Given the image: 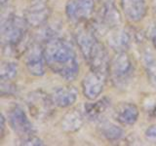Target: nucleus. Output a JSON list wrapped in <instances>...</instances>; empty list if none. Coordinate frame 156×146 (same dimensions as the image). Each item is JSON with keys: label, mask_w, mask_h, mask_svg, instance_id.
Returning <instances> with one entry per match:
<instances>
[{"label": "nucleus", "mask_w": 156, "mask_h": 146, "mask_svg": "<svg viewBox=\"0 0 156 146\" xmlns=\"http://www.w3.org/2000/svg\"><path fill=\"white\" fill-rule=\"evenodd\" d=\"M20 144L22 145H43V141L37 137L34 134H30V135H27V136H23V137H21L20 139Z\"/></svg>", "instance_id": "obj_23"}, {"label": "nucleus", "mask_w": 156, "mask_h": 146, "mask_svg": "<svg viewBox=\"0 0 156 146\" xmlns=\"http://www.w3.org/2000/svg\"><path fill=\"white\" fill-rule=\"evenodd\" d=\"M27 26L24 18H21L13 13L3 15L0 26L3 46L11 51L17 50L26 41Z\"/></svg>", "instance_id": "obj_3"}, {"label": "nucleus", "mask_w": 156, "mask_h": 146, "mask_svg": "<svg viewBox=\"0 0 156 146\" xmlns=\"http://www.w3.org/2000/svg\"><path fill=\"white\" fill-rule=\"evenodd\" d=\"M152 5H153V9L156 13V0H152Z\"/></svg>", "instance_id": "obj_27"}, {"label": "nucleus", "mask_w": 156, "mask_h": 146, "mask_svg": "<svg viewBox=\"0 0 156 146\" xmlns=\"http://www.w3.org/2000/svg\"><path fill=\"white\" fill-rule=\"evenodd\" d=\"M18 64L14 61H3L0 66L1 81H12L18 74Z\"/></svg>", "instance_id": "obj_20"}, {"label": "nucleus", "mask_w": 156, "mask_h": 146, "mask_svg": "<svg viewBox=\"0 0 156 146\" xmlns=\"http://www.w3.org/2000/svg\"><path fill=\"white\" fill-rule=\"evenodd\" d=\"M110 103L111 101L107 97H102L101 99L94 100V102L86 103L84 106V115L92 121L100 120L110 108Z\"/></svg>", "instance_id": "obj_16"}, {"label": "nucleus", "mask_w": 156, "mask_h": 146, "mask_svg": "<svg viewBox=\"0 0 156 146\" xmlns=\"http://www.w3.org/2000/svg\"><path fill=\"white\" fill-rule=\"evenodd\" d=\"M85 115L79 109H71L63 115L61 121L62 130L66 133H76L84 124Z\"/></svg>", "instance_id": "obj_15"}, {"label": "nucleus", "mask_w": 156, "mask_h": 146, "mask_svg": "<svg viewBox=\"0 0 156 146\" xmlns=\"http://www.w3.org/2000/svg\"><path fill=\"white\" fill-rule=\"evenodd\" d=\"M44 42L47 66L66 81L75 80L79 74V62L72 46L57 34H53Z\"/></svg>", "instance_id": "obj_1"}, {"label": "nucleus", "mask_w": 156, "mask_h": 146, "mask_svg": "<svg viewBox=\"0 0 156 146\" xmlns=\"http://www.w3.org/2000/svg\"><path fill=\"white\" fill-rule=\"evenodd\" d=\"M95 10L94 0H68L66 14L72 22H84L92 17Z\"/></svg>", "instance_id": "obj_9"}, {"label": "nucleus", "mask_w": 156, "mask_h": 146, "mask_svg": "<svg viewBox=\"0 0 156 146\" xmlns=\"http://www.w3.org/2000/svg\"><path fill=\"white\" fill-rule=\"evenodd\" d=\"M113 33L110 34L108 38V43L112 49L117 52H124L130 47L131 44V35L124 29L119 27L113 29Z\"/></svg>", "instance_id": "obj_17"}, {"label": "nucleus", "mask_w": 156, "mask_h": 146, "mask_svg": "<svg viewBox=\"0 0 156 146\" xmlns=\"http://www.w3.org/2000/svg\"><path fill=\"white\" fill-rule=\"evenodd\" d=\"M1 96H12L17 92V88L11 81H1Z\"/></svg>", "instance_id": "obj_22"}, {"label": "nucleus", "mask_w": 156, "mask_h": 146, "mask_svg": "<svg viewBox=\"0 0 156 146\" xmlns=\"http://www.w3.org/2000/svg\"><path fill=\"white\" fill-rule=\"evenodd\" d=\"M24 61L29 74L36 77H40L45 74L47 63L42 46L38 44H33L29 47L27 51Z\"/></svg>", "instance_id": "obj_8"}, {"label": "nucleus", "mask_w": 156, "mask_h": 146, "mask_svg": "<svg viewBox=\"0 0 156 146\" xmlns=\"http://www.w3.org/2000/svg\"><path fill=\"white\" fill-rule=\"evenodd\" d=\"M144 65L147 81L151 87L156 89V54L150 50H146L144 53Z\"/></svg>", "instance_id": "obj_19"}, {"label": "nucleus", "mask_w": 156, "mask_h": 146, "mask_svg": "<svg viewBox=\"0 0 156 146\" xmlns=\"http://www.w3.org/2000/svg\"><path fill=\"white\" fill-rule=\"evenodd\" d=\"M144 134H145V137L149 141L156 143V124L150 126L149 128L146 129Z\"/></svg>", "instance_id": "obj_24"}, {"label": "nucleus", "mask_w": 156, "mask_h": 146, "mask_svg": "<svg viewBox=\"0 0 156 146\" xmlns=\"http://www.w3.org/2000/svg\"><path fill=\"white\" fill-rule=\"evenodd\" d=\"M50 16V9L44 0L34 2L28 7L24 14V19L31 27H39L47 22Z\"/></svg>", "instance_id": "obj_11"}, {"label": "nucleus", "mask_w": 156, "mask_h": 146, "mask_svg": "<svg viewBox=\"0 0 156 146\" xmlns=\"http://www.w3.org/2000/svg\"><path fill=\"white\" fill-rule=\"evenodd\" d=\"M140 111L138 106L132 102H121L115 107L113 117L122 126H133L139 119Z\"/></svg>", "instance_id": "obj_12"}, {"label": "nucleus", "mask_w": 156, "mask_h": 146, "mask_svg": "<svg viewBox=\"0 0 156 146\" xmlns=\"http://www.w3.org/2000/svg\"><path fill=\"white\" fill-rule=\"evenodd\" d=\"M75 39L78 48L91 70L105 75L108 74L110 60L105 47L99 41L94 30L79 29L75 33Z\"/></svg>", "instance_id": "obj_2"}, {"label": "nucleus", "mask_w": 156, "mask_h": 146, "mask_svg": "<svg viewBox=\"0 0 156 146\" xmlns=\"http://www.w3.org/2000/svg\"><path fill=\"white\" fill-rule=\"evenodd\" d=\"M27 105L29 113L36 120H46L54 113V104L51 96L42 90L29 92L27 96Z\"/></svg>", "instance_id": "obj_5"}, {"label": "nucleus", "mask_w": 156, "mask_h": 146, "mask_svg": "<svg viewBox=\"0 0 156 146\" xmlns=\"http://www.w3.org/2000/svg\"><path fill=\"white\" fill-rule=\"evenodd\" d=\"M0 2H1V5L3 6V5H5V4L8 2V0H0Z\"/></svg>", "instance_id": "obj_28"}, {"label": "nucleus", "mask_w": 156, "mask_h": 146, "mask_svg": "<svg viewBox=\"0 0 156 146\" xmlns=\"http://www.w3.org/2000/svg\"><path fill=\"white\" fill-rule=\"evenodd\" d=\"M121 15L113 0H105L98 14V26L105 30H113L120 26Z\"/></svg>", "instance_id": "obj_7"}, {"label": "nucleus", "mask_w": 156, "mask_h": 146, "mask_svg": "<svg viewBox=\"0 0 156 146\" xmlns=\"http://www.w3.org/2000/svg\"><path fill=\"white\" fill-rule=\"evenodd\" d=\"M144 108L148 118L156 121V96L147 97L144 103Z\"/></svg>", "instance_id": "obj_21"}, {"label": "nucleus", "mask_w": 156, "mask_h": 146, "mask_svg": "<svg viewBox=\"0 0 156 146\" xmlns=\"http://www.w3.org/2000/svg\"><path fill=\"white\" fill-rule=\"evenodd\" d=\"M51 97L54 104L60 108H67L75 103L78 97V92L72 86L58 87L53 91Z\"/></svg>", "instance_id": "obj_14"}, {"label": "nucleus", "mask_w": 156, "mask_h": 146, "mask_svg": "<svg viewBox=\"0 0 156 146\" xmlns=\"http://www.w3.org/2000/svg\"><path fill=\"white\" fill-rule=\"evenodd\" d=\"M99 131L101 135L107 141L114 142L118 141L124 136V130L118 125L111 123V122H101L99 126Z\"/></svg>", "instance_id": "obj_18"}, {"label": "nucleus", "mask_w": 156, "mask_h": 146, "mask_svg": "<svg viewBox=\"0 0 156 146\" xmlns=\"http://www.w3.org/2000/svg\"><path fill=\"white\" fill-rule=\"evenodd\" d=\"M106 75L101 73L92 71L83 78L81 86L83 95L89 100H96L101 92H104L105 86Z\"/></svg>", "instance_id": "obj_10"}, {"label": "nucleus", "mask_w": 156, "mask_h": 146, "mask_svg": "<svg viewBox=\"0 0 156 146\" xmlns=\"http://www.w3.org/2000/svg\"><path fill=\"white\" fill-rule=\"evenodd\" d=\"M152 45H153L155 51H156V33L154 34L153 37H152Z\"/></svg>", "instance_id": "obj_26"}, {"label": "nucleus", "mask_w": 156, "mask_h": 146, "mask_svg": "<svg viewBox=\"0 0 156 146\" xmlns=\"http://www.w3.org/2000/svg\"><path fill=\"white\" fill-rule=\"evenodd\" d=\"M135 64L131 56L126 51L117 52L110 60L108 75L117 88H125L133 79Z\"/></svg>", "instance_id": "obj_4"}, {"label": "nucleus", "mask_w": 156, "mask_h": 146, "mask_svg": "<svg viewBox=\"0 0 156 146\" xmlns=\"http://www.w3.org/2000/svg\"><path fill=\"white\" fill-rule=\"evenodd\" d=\"M4 130H5V117L3 114H1V118H0V134H1V138L4 136Z\"/></svg>", "instance_id": "obj_25"}, {"label": "nucleus", "mask_w": 156, "mask_h": 146, "mask_svg": "<svg viewBox=\"0 0 156 146\" xmlns=\"http://www.w3.org/2000/svg\"><path fill=\"white\" fill-rule=\"evenodd\" d=\"M8 123L11 127V129L20 137H23V136L35 134L33 125L29 121L23 107L20 105H14L9 109Z\"/></svg>", "instance_id": "obj_6"}, {"label": "nucleus", "mask_w": 156, "mask_h": 146, "mask_svg": "<svg viewBox=\"0 0 156 146\" xmlns=\"http://www.w3.org/2000/svg\"><path fill=\"white\" fill-rule=\"evenodd\" d=\"M120 3L122 11L130 22H140L147 12L145 0H120Z\"/></svg>", "instance_id": "obj_13"}]
</instances>
